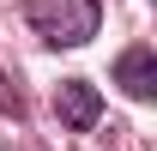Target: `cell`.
<instances>
[{"instance_id":"obj_3","label":"cell","mask_w":157,"mask_h":151,"mask_svg":"<svg viewBox=\"0 0 157 151\" xmlns=\"http://www.w3.org/2000/svg\"><path fill=\"white\" fill-rule=\"evenodd\" d=\"M115 85L133 97V103H151L157 97V55H151V42H133V48L115 60Z\"/></svg>"},{"instance_id":"obj_2","label":"cell","mask_w":157,"mask_h":151,"mask_svg":"<svg viewBox=\"0 0 157 151\" xmlns=\"http://www.w3.org/2000/svg\"><path fill=\"white\" fill-rule=\"evenodd\" d=\"M55 115H60V127H73V133L97 127V115H103L97 85H91V79H60V91H55Z\"/></svg>"},{"instance_id":"obj_1","label":"cell","mask_w":157,"mask_h":151,"mask_svg":"<svg viewBox=\"0 0 157 151\" xmlns=\"http://www.w3.org/2000/svg\"><path fill=\"white\" fill-rule=\"evenodd\" d=\"M24 24L48 48H85L103 24V6L97 0H24Z\"/></svg>"}]
</instances>
